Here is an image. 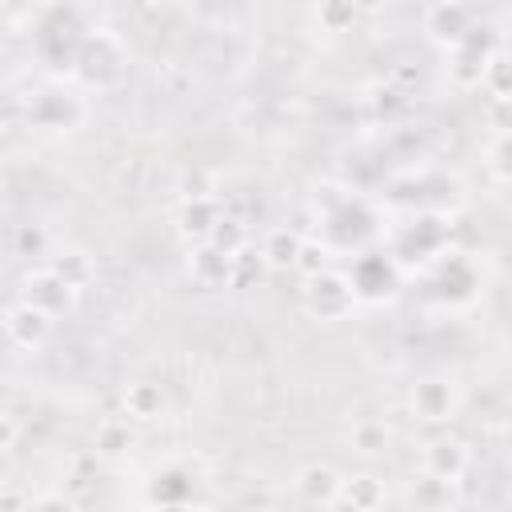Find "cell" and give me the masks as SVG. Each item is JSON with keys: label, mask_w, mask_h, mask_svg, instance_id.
<instances>
[{"label": "cell", "mask_w": 512, "mask_h": 512, "mask_svg": "<svg viewBox=\"0 0 512 512\" xmlns=\"http://www.w3.org/2000/svg\"><path fill=\"white\" fill-rule=\"evenodd\" d=\"M316 212L324 224V240L332 248H364L376 236V212L364 200H356L332 184H324L316 192Z\"/></svg>", "instance_id": "6da1fadb"}, {"label": "cell", "mask_w": 512, "mask_h": 512, "mask_svg": "<svg viewBox=\"0 0 512 512\" xmlns=\"http://www.w3.org/2000/svg\"><path fill=\"white\" fill-rule=\"evenodd\" d=\"M68 72H72V80L80 88L104 92V88H112V84L124 80V72H128V44L116 32H108V28H92L80 40Z\"/></svg>", "instance_id": "7a4b0ae2"}, {"label": "cell", "mask_w": 512, "mask_h": 512, "mask_svg": "<svg viewBox=\"0 0 512 512\" xmlns=\"http://www.w3.org/2000/svg\"><path fill=\"white\" fill-rule=\"evenodd\" d=\"M88 32H92V28L84 24L80 8L68 4V0H56L52 8H44V12L36 16L32 44H36L40 60H48V64H68V68H72V56H76V48H80V40H84Z\"/></svg>", "instance_id": "3957f363"}, {"label": "cell", "mask_w": 512, "mask_h": 512, "mask_svg": "<svg viewBox=\"0 0 512 512\" xmlns=\"http://www.w3.org/2000/svg\"><path fill=\"white\" fill-rule=\"evenodd\" d=\"M356 304H360V300H356V288H352L348 272L328 268V272L308 276V284H304V312H308L312 320H320V324L344 320Z\"/></svg>", "instance_id": "277c9868"}, {"label": "cell", "mask_w": 512, "mask_h": 512, "mask_svg": "<svg viewBox=\"0 0 512 512\" xmlns=\"http://www.w3.org/2000/svg\"><path fill=\"white\" fill-rule=\"evenodd\" d=\"M24 116L40 132H76L84 124L88 108L72 88H40V92L28 96Z\"/></svg>", "instance_id": "5b68a950"}, {"label": "cell", "mask_w": 512, "mask_h": 512, "mask_svg": "<svg viewBox=\"0 0 512 512\" xmlns=\"http://www.w3.org/2000/svg\"><path fill=\"white\" fill-rule=\"evenodd\" d=\"M352 288H356V300L364 304H384L396 296L400 288V264L396 256L384 248V252H360L352 260V272H348Z\"/></svg>", "instance_id": "8992f818"}, {"label": "cell", "mask_w": 512, "mask_h": 512, "mask_svg": "<svg viewBox=\"0 0 512 512\" xmlns=\"http://www.w3.org/2000/svg\"><path fill=\"white\" fill-rule=\"evenodd\" d=\"M492 52H500L492 28H488V24H472V32H468L456 48L444 52V56H448V80L460 84V88H476V84L484 80V68H488V60H492Z\"/></svg>", "instance_id": "52a82bcc"}, {"label": "cell", "mask_w": 512, "mask_h": 512, "mask_svg": "<svg viewBox=\"0 0 512 512\" xmlns=\"http://www.w3.org/2000/svg\"><path fill=\"white\" fill-rule=\"evenodd\" d=\"M444 240H448V220H444L440 212H424V216H416L412 224H404V228L392 236L388 252H392L396 264L404 268L408 260H428V256H436V252L444 248Z\"/></svg>", "instance_id": "ba28073f"}, {"label": "cell", "mask_w": 512, "mask_h": 512, "mask_svg": "<svg viewBox=\"0 0 512 512\" xmlns=\"http://www.w3.org/2000/svg\"><path fill=\"white\" fill-rule=\"evenodd\" d=\"M184 272H188V280H192L200 292L232 288V256L220 252L212 240H196V244H188Z\"/></svg>", "instance_id": "9c48e42d"}, {"label": "cell", "mask_w": 512, "mask_h": 512, "mask_svg": "<svg viewBox=\"0 0 512 512\" xmlns=\"http://www.w3.org/2000/svg\"><path fill=\"white\" fill-rule=\"evenodd\" d=\"M20 300L36 304V308L48 312V316H64V312L76 304V288H68L52 268H32V272L20 280Z\"/></svg>", "instance_id": "30bf717a"}, {"label": "cell", "mask_w": 512, "mask_h": 512, "mask_svg": "<svg viewBox=\"0 0 512 512\" xmlns=\"http://www.w3.org/2000/svg\"><path fill=\"white\" fill-rule=\"evenodd\" d=\"M472 12L460 4V0H440V4H432L428 12H424V32H428V40L436 44V48H456L468 32H472Z\"/></svg>", "instance_id": "8fae6325"}, {"label": "cell", "mask_w": 512, "mask_h": 512, "mask_svg": "<svg viewBox=\"0 0 512 512\" xmlns=\"http://www.w3.org/2000/svg\"><path fill=\"white\" fill-rule=\"evenodd\" d=\"M52 320L56 316H48V312H40L36 304H28V300H16L8 312H4V332H8V340L16 344V348H24V352H36L48 336H52Z\"/></svg>", "instance_id": "7c38bea8"}, {"label": "cell", "mask_w": 512, "mask_h": 512, "mask_svg": "<svg viewBox=\"0 0 512 512\" xmlns=\"http://www.w3.org/2000/svg\"><path fill=\"white\" fill-rule=\"evenodd\" d=\"M412 412L424 420V424H448L456 416V392L444 376H424L412 384V396H408Z\"/></svg>", "instance_id": "4fadbf2b"}, {"label": "cell", "mask_w": 512, "mask_h": 512, "mask_svg": "<svg viewBox=\"0 0 512 512\" xmlns=\"http://www.w3.org/2000/svg\"><path fill=\"white\" fill-rule=\"evenodd\" d=\"M472 456H468V444L456 440V436H436L428 448H424V472L428 476H440L448 484H460V476L468 472Z\"/></svg>", "instance_id": "5bb4252c"}, {"label": "cell", "mask_w": 512, "mask_h": 512, "mask_svg": "<svg viewBox=\"0 0 512 512\" xmlns=\"http://www.w3.org/2000/svg\"><path fill=\"white\" fill-rule=\"evenodd\" d=\"M220 216H224V208H220L216 196H188V200H180L176 228H180V236L188 244H196V240H208L212 236V228H216Z\"/></svg>", "instance_id": "9a60e30c"}, {"label": "cell", "mask_w": 512, "mask_h": 512, "mask_svg": "<svg viewBox=\"0 0 512 512\" xmlns=\"http://www.w3.org/2000/svg\"><path fill=\"white\" fill-rule=\"evenodd\" d=\"M340 484L344 476L332 468V464H308L296 472V492L304 504H316V508H328V504H340Z\"/></svg>", "instance_id": "2e32d148"}, {"label": "cell", "mask_w": 512, "mask_h": 512, "mask_svg": "<svg viewBox=\"0 0 512 512\" xmlns=\"http://www.w3.org/2000/svg\"><path fill=\"white\" fill-rule=\"evenodd\" d=\"M192 500V472L180 468V464H168V468H156L152 480H148V504L156 508H180Z\"/></svg>", "instance_id": "e0dca14e"}, {"label": "cell", "mask_w": 512, "mask_h": 512, "mask_svg": "<svg viewBox=\"0 0 512 512\" xmlns=\"http://www.w3.org/2000/svg\"><path fill=\"white\" fill-rule=\"evenodd\" d=\"M48 268H52L68 288H76V292H84V288L96 280V264H92V256L80 252V248H64V252H56V256L48 260Z\"/></svg>", "instance_id": "ac0fdd59"}, {"label": "cell", "mask_w": 512, "mask_h": 512, "mask_svg": "<svg viewBox=\"0 0 512 512\" xmlns=\"http://www.w3.org/2000/svg\"><path fill=\"white\" fill-rule=\"evenodd\" d=\"M300 244H304V236H300V232H292V228H272V232L264 236L260 252H264V260H268V268H272V272H288V268H296Z\"/></svg>", "instance_id": "d6986e66"}, {"label": "cell", "mask_w": 512, "mask_h": 512, "mask_svg": "<svg viewBox=\"0 0 512 512\" xmlns=\"http://www.w3.org/2000/svg\"><path fill=\"white\" fill-rule=\"evenodd\" d=\"M160 408H164V392H160V384L136 380V384L124 388V412H128L132 420H156Z\"/></svg>", "instance_id": "ffe728a7"}, {"label": "cell", "mask_w": 512, "mask_h": 512, "mask_svg": "<svg viewBox=\"0 0 512 512\" xmlns=\"http://www.w3.org/2000/svg\"><path fill=\"white\" fill-rule=\"evenodd\" d=\"M340 504H348L356 512H372L384 504V484L376 476H348L340 484Z\"/></svg>", "instance_id": "44dd1931"}, {"label": "cell", "mask_w": 512, "mask_h": 512, "mask_svg": "<svg viewBox=\"0 0 512 512\" xmlns=\"http://www.w3.org/2000/svg\"><path fill=\"white\" fill-rule=\"evenodd\" d=\"M436 284H440V296L444 300H468L472 296V288H476V276H472V268L464 264V260H444L440 264V276H436Z\"/></svg>", "instance_id": "7402d4cb"}, {"label": "cell", "mask_w": 512, "mask_h": 512, "mask_svg": "<svg viewBox=\"0 0 512 512\" xmlns=\"http://www.w3.org/2000/svg\"><path fill=\"white\" fill-rule=\"evenodd\" d=\"M372 112H376V120H384V124L400 120V116L408 112V88L396 84V80L376 84V88H372Z\"/></svg>", "instance_id": "603a6c76"}, {"label": "cell", "mask_w": 512, "mask_h": 512, "mask_svg": "<svg viewBox=\"0 0 512 512\" xmlns=\"http://www.w3.org/2000/svg\"><path fill=\"white\" fill-rule=\"evenodd\" d=\"M312 16H316V24H320L324 32H332V36H340V32H348V28L356 24V16H360V8H356L352 0H316V8H312Z\"/></svg>", "instance_id": "cb8c5ba5"}, {"label": "cell", "mask_w": 512, "mask_h": 512, "mask_svg": "<svg viewBox=\"0 0 512 512\" xmlns=\"http://www.w3.org/2000/svg\"><path fill=\"white\" fill-rule=\"evenodd\" d=\"M264 272H272V268H268V260H264L260 248L248 244L244 252L232 256V288H256L264 280Z\"/></svg>", "instance_id": "d4e9b609"}, {"label": "cell", "mask_w": 512, "mask_h": 512, "mask_svg": "<svg viewBox=\"0 0 512 512\" xmlns=\"http://www.w3.org/2000/svg\"><path fill=\"white\" fill-rule=\"evenodd\" d=\"M480 88H484L492 100H512V56H508V52H492Z\"/></svg>", "instance_id": "484cf974"}, {"label": "cell", "mask_w": 512, "mask_h": 512, "mask_svg": "<svg viewBox=\"0 0 512 512\" xmlns=\"http://www.w3.org/2000/svg\"><path fill=\"white\" fill-rule=\"evenodd\" d=\"M220 252H228V256H236V252H244L248 248V224L240 220V216H232V212H224L220 220H216V228H212V236H208Z\"/></svg>", "instance_id": "4316f807"}, {"label": "cell", "mask_w": 512, "mask_h": 512, "mask_svg": "<svg viewBox=\"0 0 512 512\" xmlns=\"http://www.w3.org/2000/svg\"><path fill=\"white\" fill-rule=\"evenodd\" d=\"M452 488H456V484H448V480H440V476H428V472H424V476L412 484V492H408V496H412V504H416V508H448V504H452Z\"/></svg>", "instance_id": "83f0119b"}, {"label": "cell", "mask_w": 512, "mask_h": 512, "mask_svg": "<svg viewBox=\"0 0 512 512\" xmlns=\"http://www.w3.org/2000/svg\"><path fill=\"white\" fill-rule=\"evenodd\" d=\"M128 448H132V432H128V424H120V420H104V424L96 428V456L116 460V456H124Z\"/></svg>", "instance_id": "f1b7e54d"}, {"label": "cell", "mask_w": 512, "mask_h": 512, "mask_svg": "<svg viewBox=\"0 0 512 512\" xmlns=\"http://www.w3.org/2000/svg\"><path fill=\"white\" fill-rule=\"evenodd\" d=\"M484 160H488L492 180H500V184L512 188V132H496L492 144H488V152H484Z\"/></svg>", "instance_id": "f546056e"}, {"label": "cell", "mask_w": 512, "mask_h": 512, "mask_svg": "<svg viewBox=\"0 0 512 512\" xmlns=\"http://www.w3.org/2000/svg\"><path fill=\"white\" fill-rule=\"evenodd\" d=\"M332 268V244L320 236V240H304L300 244V256H296V272L308 280L316 272H328Z\"/></svg>", "instance_id": "4dcf8cb0"}, {"label": "cell", "mask_w": 512, "mask_h": 512, "mask_svg": "<svg viewBox=\"0 0 512 512\" xmlns=\"http://www.w3.org/2000/svg\"><path fill=\"white\" fill-rule=\"evenodd\" d=\"M12 252L24 256V260L44 256V252H48V232H44L40 224H20V228L12 232Z\"/></svg>", "instance_id": "1f68e13d"}, {"label": "cell", "mask_w": 512, "mask_h": 512, "mask_svg": "<svg viewBox=\"0 0 512 512\" xmlns=\"http://www.w3.org/2000/svg\"><path fill=\"white\" fill-rule=\"evenodd\" d=\"M384 444H388V428H384V424H372V420H368V424H356V428H352V448H356V452L372 456V452H380Z\"/></svg>", "instance_id": "d6a6232c"}, {"label": "cell", "mask_w": 512, "mask_h": 512, "mask_svg": "<svg viewBox=\"0 0 512 512\" xmlns=\"http://www.w3.org/2000/svg\"><path fill=\"white\" fill-rule=\"evenodd\" d=\"M180 200H188V196H212V176L204 172V168H192V172H184L180 176Z\"/></svg>", "instance_id": "836d02e7"}, {"label": "cell", "mask_w": 512, "mask_h": 512, "mask_svg": "<svg viewBox=\"0 0 512 512\" xmlns=\"http://www.w3.org/2000/svg\"><path fill=\"white\" fill-rule=\"evenodd\" d=\"M16 448V416L4 412L0 416V452H12Z\"/></svg>", "instance_id": "e575fe53"}, {"label": "cell", "mask_w": 512, "mask_h": 512, "mask_svg": "<svg viewBox=\"0 0 512 512\" xmlns=\"http://www.w3.org/2000/svg\"><path fill=\"white\" fill-rule=\"evenodd\" d=\"M32 508H36V512H68L72 500H68V496H40V500L28 504V512H32Z\"/></svg>", "instance_id": "d590c367"}, {"label": "cell", "mask_w": 512, "mask_h": 512, "mask_svg": "<svg viewBox=\"0 0 512 512\" xmlns=\"http://www.w3.org/2000/svg\"><path fill=\"white\" fill-rule=\"evenodd\" d=\"M492 124L500 132H512V100H492Z\"/></svg>", "instance_id": "8d00e7d4"}, {"label": "cell", "mask_w": 512, "mask_h": 512, "mask_svg": "<svg viewBox=\"0 0 512 512\" xmlns=\"http://www.w3.org/2000/svg\"><path fill=\"white\" fill-rule=\"evenodd\" d=\"M28 504H32V500H20L16 492H4V496H0V508H4V512H16V508H28Z\"/></svg>", "instance_id": "74e56055"}, {"label": "cell", "mask_w": 512, "mask_h": 512, "mask_svg": "<svg viewBox=\"0 0 512 512\" xmlns=\"http://www.w3.org/2000/svg\"><path fill=\"white\" fill-rule=\"evenodd\" d=\"M360 12H376V8H384V0H352Z\"/></svg>", "instance_id": "f35d334b"}]
</instances>
